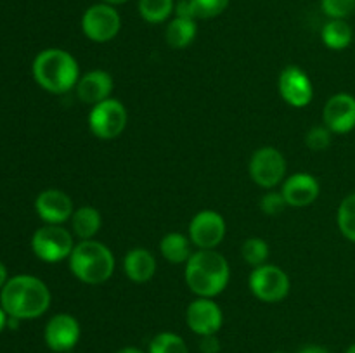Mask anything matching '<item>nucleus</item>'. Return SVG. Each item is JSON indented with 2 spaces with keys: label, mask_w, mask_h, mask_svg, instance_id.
Segmentation results:
<instances>
[{
  "label": "nucleus",
  "mask_w": 355,
  "mask_h": 353,
  "mask_svg": "<svg viewBox=\"0 0 355 353\" xmlns=\"http://www.w3.org/2000/svg\"><path fill=\"white\" fill-rule=\"evenodd\" d=\"M333 132L328 127H312L305 135V144L311 151H326L331 145Z\"/></svg>",
  "instance_id": "obj_29"
},
{
  "label": "nucleus",
  "mask_w": 355,
  "mask_h": 353,
  "mask_svg": "<svg viewBox=\"0 0 355 353\" xmlns=\"http://www.w3.org/2000/svg\"><path fill=\"white\" fill-rule=\"evenodd\" d=\"M69 270L83 284L97 286L111 279L114 272V256L111 249L96 239L80 241L68 258Z\"/></svg>",
  "instance_id": "obj_4"
},
{
  "label": "nucleus",
  "mask_w": 355,
  "mask_h": 353,
  "mask_svg": "<svg viewBox=\"0 0 355 353\" xmlns=\"http://www.w3.org/2000/svg\"><path fill=\"white\" fill-rule=\"evenodd\" d=\"M336 224L343 237L355 242V192L349 194L340 203L338 211H336Z\"/></svg>",
  "instance_id": "obj_24"
},
{
  "label": "nucleus",
  "mask_w": 355,
  "mask_h": 353,
  "mask_svg": "<svg viewBox=\"0 0 355 353\" xmlns=\"http://www.w3.org/2000/svg\"><path fill=\"white\" fill-rule=\"evenodd\" d=\"M82 336V327L76 317L69 314H58L45 325L44 338L49 348L55 353H66L75 348Z\"/></svg>",
  "instance_id": "obj_12"
},
{
  "label": "nucleus",
  "mask_w": 355,
  "mask_h": 353,
  "mask_svg": "<svg viewBox=\"0 0 355 353\" xmlns=\"http://www.w3.org/2000/svg\"><path fill=\"white\" fill-rule=\"evenodd\" d=\"M345 353H355V343H354V345H350L349 348L345 350Z\"/></svg>",
  "instance_id": "obj_38"
},
{
  "label": "nucleus",
  "mask_w": 355,
  "mask_h": 353,
  "mask_svg": "<svg viewBox=\"0 0 355 353\" xmlns=\"http://www.w3.org/2000/svg\"><path fill=\"white\" fill-rule=\"evenodd\" d=\"M298 353H329L324 346H319V345H309L305 346L304 350H300Z\"/></svg>",
  "instance_id": "obj_33"
},
{
  "label": "nucleus",
  "mask_w": 355,
  "mask_h": 353,
  "mask_svg": "<svg viewBox=\"0 0 355 353\" xmlns=\"http://www.w3.org/2000/svg\"><path fill=\"white\" fill-rule=\"evenodd\" d=\"M177 17H187V19H196L193 12V6H191V0H179L175 2V10H173Z\"/></svg>",
  "instance_id": "obj_32"
},
{
  "label": "nucleus",
  "mask_w": 355,
  "mask_h": 353,
  "mask_svg": "<svg viewBox=\"0 0 355 353\" xmlns=\"http://www.w3.org/2000/svg\"><path fill=\"white\" fill-rule=\"evenodd\" d=\"M198 26L196 19H187V17H173L165 30V40L172 48H186L193 44L196 38Z\"/></svg>",
  "instance_id": "obj_21"
},
{
  "label": "nucleus",
  "mask_w": 355,
  "mask_h": 353,
  "mask_svg": "<svg viewBox=\"0 0 355 353\" xmlns=\"http://www.w3.org/2000/svg\"><path fill=\"white\" fill-rule=\"evenodd\" d=\"M35 210L47 225H62L64 221L71 220L75 213L71 197L59 189H45L44 192L38 194Z\"/></svg>",
  "instance_id": "obj_15"
},
{
  "label": "nucleus",
  "mask_w": 355,
  "mask_h": 353,
  "mask_svg": "<svg viewBox=\"0 0 355 353\" xmlns=\"http://www.w3.org/2000/svg\"><path fill=\"white\" fill-rule=\"evenodd\" d=\"M0 303L9 317L19 320L37 318L51 307V291L38 277L16 275L2 287Z\"/></svg>",
  "instance_id": "obj_1"
},
{
  "label": "nucleus",
  "mask_w": 355,
  "mask_h": 353,
  "mask_svg": "<svg viewBox=\"0 0 355 353\" xmlns=\"http://www.w3.org/2000/svg\"><path fill=\"white\" fill-rule=\"evenodd\" d=\"M116 353H144V352H142V350H139V348H135V346H125V348L118 350Z\"/></svg>",
  "instance_id": "obj_36"
},
{
  "label": "nucleus",
  "mask_w": 355,
  "mask_h": 353,
  "mask_svg": "<svg viewBox=\"0 0 355 353\" xmlns=\"http://www.w3.org/2000/svg\"><path fill=\"white\" fill-rule=\"evenodd\" d=\"M186 324L198 336L217 334L224 324L220 305L214 298H196L186 310Z\"/></svg>",
  "instance_id": "obj_11"
},
{
  "label": "nucleus",
  "mask_w": 355,
  "mask_h": 353,
  "mask_svg": "<svg viewBox=\"0 0 355 353\" xmlns=\"http://www.w3.org/2000/svg\"><path fill=\"white\" fill-rule=\"evenodd\" d=\"M33 76L47 92L66 93L78 83L80 66L68 51L45 48L35 57Z\"/></svg>",
  "instance_id": "obj_3"
},
{
  "label": "nucleus",
  "mask_w": 355,
  "mask_h": 353,
  "mask_svg": "<svg viewBox=\"0 0 355 353\" xmlns=\"http://www.w3.org/2000/svg\"><path fill=\"white\" fill-rule=\"evenodd\" d=\"M123 270L132 282L144 284L155 277L156 260L146 248H134L125 255Z\"/></svg>",
  "instance_id": "obj_18"
},
{
  "label": "nucleus",
  "mask_w": 355,
  "mask_h": 353,
  "mask_svg": "<svg viewBox=\"0 0 355 353\" xmlns=\"http://www.w3.org/2000/svg\"><path fill=\"white\" fill-rule=\"evenodd\" d=\"M113 87V78H111L110 73L104 71V69H92V71L80 76L75 89L76 96L82 102L96 106V104L110 99Z\"/></svg>",
  "instance_id": "obj_17"
},
{
  "label": "nucleus",
  "mask_w": 355,
  "mask_h": 353,
  "mask_svg": "<svg viewBox=\"0 0 355 353\" xmlns=\"http://www.w3.org/2000/svg\"><path fill=\"white\" fill-rule=\"evenodd\" d=\"M288 206L286 199H284L283 192H276V190H270V192L263 194V197L260 199V210L266 215H279L281 211H284V208Z\"/></svg>",
  "instance_id": "obj_30"
},
{
  "label": "nucleus",
  "mask_w": 355,
  "mask_h": 353,
  "mask_svg": "<svg viewBox=\"0 0 355 353\" xmlns=\"http://www.w3.org/2000/svg\"><path fill=\"white\" fill-rule=\"evenodd\" d=\"M73 248V235L61 225H45L38 228L31 239L33 253L42 262L47 263H58L69 258Z\"/></svg>",
  "instance_id": "obj_8"
},
{
  "label": "nucleus",
  "mask_w": 355,
  "mask_h": 353,
  "mask_svg": "<svg viewBox=\"0 0 355 353\" xmlns=\"http://www.w3.org/2000/svg\"><path fill=\"white\" fill-rule=\"evenodd\" d=\"M127 107L113 97L92 106L89 113L90 132L101 141H113L120 137L127 128Z\"/></svg>",
  "instance_id": "obj_6"
},
{
  "label": "nucleus",
  "mask_w": 355,
  "mask_h": 353,
  "mask_svg": "<svg viewBox=\"0 0 355 353\" xmlns=\"http://www.w3.org/2000/svg\"><path fill=\"white\" fill-rule=\"evenodd\" d=\"M248 286L253 296L259 298L263 303H277L290 294L291 282L288 273L281 266L263 263V265L255 266L250 273Z\"/></svg>",
  "instance_id": "obj_5"
},
{
  "label": "nucleus",
  "mask_w": 355,
  "mask_h": 353,
  "mask_svg": "<svg viewBox=\"0 0 355 353\" xmlns=\"http://www.w3.org/2000/svg\"><path fill=\"white\" fill-rule=\"evenodd\" d=\"M104 3H110V6H121V3H127V2H130V0H103Z\"/></svg>",
  "instance_id": "obj_37"
},
{
  "label": "nucleus",
  "mask_w": 355,
  "mask_h": 353,
  "mask_svg": "<svg viewBox=\"0 0 355 353\" xmlns=\"http://www.w3.org/2000/svg\"><path fill=\"white\" fill-rule=\"evenodd\" d=\"M148 353H189V348L175 332H159L149 343Z\"/></svg>",
  "instance_id": "obj_25"
},
{
  "label": "nucleus",
  "mask_w": 355,
  "mask_h": 353,
  "mask_svg": "<svg viewBox=\"0 0 355 353\" xmlns=\"http://www.w3.org/2000/svg\"><path fill=\"white\" fill-rule=\"evenodd\" d=\"M324 125L333 134H349L355 128V97L338 92L329 97L322 109Z\"/></svg>",
  "instance_id": "obj_14"
},
{
  "label": "nucleus",
  "mask_w": 355,
  "mask_h": 353,
  "mask_svg": "<svg viewBox=\"0 0 355 353\" xmlns=\"http://www.w3.org/2000/svg\"><path fill=\"white\" fill-rule=\"evenodd\" d=\"M322 44L331 51H343L354 40V30L347 19H329L321 31Z\"/></svg>",
  "instance_id": "obj_22"
},
{
  "label": "nucleus",
  "mask_w": 355,
  "mask_h": 353,
  "mask_svg": "<svg viewBox=\"0 0 355 353\" xmlns=\"http://www.w3.org/2000/svg\"><path fill=\"white\" fill-rule=\"evenodd\" d=\"M200 350H201V353H218L220 352V341H218L217 334L201 336Z\"/></svg>",
  "instance_id": "obj_31"
},
{
  "label": "nucleus",
  "mask_w": 355,
  "mask_h": 353,
  "mask_svg": "<svg viewBox=\"0 0 355 353\" xmlns=\"http://www.w3.org/2000/svg\"><path fill=\"white\" fill-rule=\"evenodd\" d=\"M281 192H283L288 206L305 208L311 206L318 199L319 192H321V185H319L318 179L312 173L298 172L284 180Z\"/></svg>",
  "instance_id": "obj_16"
},
{
  "label": "nucleus",
  "mask_w": 355,
  "mask_h": 353,
  "mask_svg": "<svg viewBox=\"0 0 355 353\" xmlns=\"http://www.w3.org/2000/svg\"><path fill=\"white\" fill-rule=\"evenodd\" d=\"M7 320H9V315H7L6 310H3V308L0 307V331H2V329L6 327Z\"/></svg>",
  "instance_id": "obj_35"
},
{
  "label": "nucleus",
  "mask_w": 355,
  "mask_h": 353,
  "mask_svg": "<svg viewBox=\"0 0 355 353\" xmlns=\"http://www.w3.org/2000/svg\"><path fill=\"white\" fill-rule=\"evenodd\" d=\"M248 172L257 185L262 189H274L286 176V159L279 149L266 145L252 154Z\"/></svg>",
  "instance_id": "obj_9"
},
{
  "label": "nucleus",
  "mask_w": 355,
  "mask_h": 353,
  "mask_svg": "<svg viewBox=\"0 0 355 353\" xmlns=\"http://www.w3.org/2000/svg\"><path fill=\"white\" fill-rule=\"evenodd\" d=\"M191 246H193V242L189 237H186L180 232H170L159 241V251L166 262L180 265V263H187V260L193 255Z\"/></svg>",
  "instance_id": "obj_19"
},
{
  "label": "nucleus",
  "mask_w": 355,
  "mask_h": 353,
  "mask_svg": "<svg viewBox=\"0 0 355 353\" xmlns=\"http://www.w3.org/2000/svg\"><path fill=\"white\" fill-rule=\"evenodd\" d=\"M7 282V269L2 262H0V287L6 286Z\"/></svg>",
  "instance_id": "obj_34"
},
{
  "label": "nucleus",
  "mask_w": 355,
  "mask_h": 353,
  "mask_svg": "<svg viewBox=\"0 0 355 353\" xmlns=\"http://www.w3.org/2000/svg\"><path fill=\"white\" fill-rule=\"evenodd\" d=\"M139 14L149 24L165 23L175 10L173 0H139Z\"/></svg>",
  "instance_id": "obj_23"
},
{
  "label": "nucleus",
  "mask_w": 355,
  "mask_h": 353,
  "mask_svg": "<svg viewBox=\"0 0 355 353\" xmlns=\"http://www.w3.org/2000/svg\"><path fill=\"white\" fill-rule=\"evenodd\" d=\"M321 9L329 19H347L355 12V0H321Z\"/></svg>",
  "instance_id": "obj_28"
},
{
  "label": "nucleus",
  "mask_w": 355,
  "mask_h": 353,
  "mask_svg": "<svg viewBox=\"0 0 355 353\" xmlns=\"http://www.w3.org/2000/svg\"><path fill=\"white\" fill-rule=\"evenodd\" d=\"M186 284L198 298H215L227 287L231 269L224 255L215 249H198L187 260Z\"/></svg>",
  "instance_id": "obj_2"
},
{
  "label": "nucleus",
  "mask_w": 355,
  "mask_h": 353,
  "mask_svg": "<svg viewBox=\"0 0 355 353\" xmlns=\"http://www.w3.org/2000/svg\"><path fill=\"white\" fill-rule=\"evenodd\" d=\"M241 255L248 265L252 266H260L263 263H267L270 255L269 244H267L263 239L260 237H250L243 242L241 246Z\"/></svg>",
  "instance_id": "obj_26"
},
{
  "label": "nucleus",
  "mask_w": 355,
  "mask_h": 353,
  "mask_svg": "<svg viewBox=\"0 0 355 353\" xmlns=\"http://www.w3.org/2000/svg\"><path fill=\"white\" fill-rule=\"evenodd\" d=\"M231 0H191L196 19H214L229 7Z\"/></svg>",
  "instance_id": "obj_27"
},
{
  "label": "nucleus",
  "mask_w": 355,
  "mask_h": 353,
  "mask_svg": "<svg viewBox=\"0 0 355 353\" xmlns=\"http://www.w3.org/2000/svg\"><path fill=\"white\" fill-rule=\"evenodd\" d=\"M227 225L224 217L214 210H203L189 224V239L198 249H215L225 237Z\"/></svg>",
  "instance_id": "obj_10"
},
{
  "label": "nucleus",
  "mask_w": 355,
  "mask_h": 353,
  "mask_svg": "<svg viewBox=\"0 0 355 353\" xmlns=\"http://www.w3.org/2000/svg\"><path fill=\"white\" fill-rule=\"evenodd\" d=\"M101 225H103L101 213L92 206L78 208V210H75V213L71 217L73 234L80 241H89V239L96 237L97 232L101 230Z\"/></svg>",
  "instance_id": "obj_20"
},
{
  "label": "nucleus",
  "mask_w": 355,
  "mask_h": 353,
  "mask_svg": "<svg viewBox=\"0 0 355 353\" xmlns=\"http://www.w3.org/2000/svg\"><path fill=\"white\" fill-rule=\"evenodd\" d=\"M121 30V17L116 7L110 3H94L83 12L82 31L96 44L111 42Z\"/></svg>",
  "instance_id": "obj_7"
},
{
  "label": "nucleus",
  "mask_w": 355,
  "mask_h": 353,
  "mask_svg": "<svg viewBox=\"0 0 355 353\" xmlns=\"http://www.w3.org/2000/svg\"><path fill=\"white\" fill-rule=\"evenodd\" d=\"M279 93L293 107H305L314 99V85L298 66H286L279 75Z\"/></svg>",
  "instance_id": "obj_13"
},
{
  "label": "nucleus",
  "mask_w": 355,
  "mask_h": 353,
  "mask_svg": "<svg viewBox=\"0 0 355 353\" xmlns=\"http://www.w3.org/2000/svg\"><path fill=\"white\" fill-rule=\"evenodd\" d=\"M272 353H286V352H272Z\"/></svg>",
  "instance_id": "obj_39"
}]
</instances>
